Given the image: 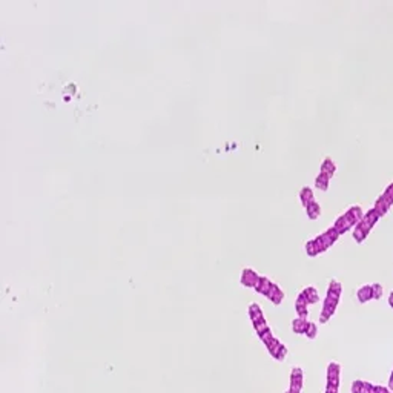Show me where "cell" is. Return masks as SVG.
<instances>
[{
  "label": "cell",
  "mask_w": 393,
  "mask_h": 393,
  "mask_svg": "<svg viewBox=\"0 0 393 393\" xmlns=\"http://www.w3.org/2000/svg\"><path fill=\"white\" fill-rule=\"evenodd\" d=\"M341 292H342L341 283L337 278H332L329 281L327 293H326V298H324L322 309H321V313H320V322L321 324H326L333 315H335L339 298H341Z\"/></svg>",
  "instance_id": "obj_1"
},
{
  "label": "cell",
  "mask_w": 393,
  "mask_h": 393,
  "mask_svg": "<svg viewBox=\"0 0 393 393\" xmlns=\"http://www.w3.org/2000/svg\"><path fill=\"white\" fill-rule=\"evenodd\" d=\"M362 217H364L362 208L359 204H353L335 220V223H333V228L339 232V235H342V233H346L350 229L355 228V226L362 220Z\"/></svg>",
  "instance_id": "obj_2"
},
{
  "label": "cell",
  "mask_w": 393,
  "mask_h": 393,
  "mask_svg": "<svg viewBox=\"0 0 393 393\" xmlns=\"http://www.w3.org/2000/svg\"><path fill=\"white\" fill-rule=\"evenodd\" d=\"M248 312H249V318L252 321V326H253V329H255V332H257V333L270 327L268 324V321H266V318H264V313H263L258 303H250Z\"/></svg>",
  "instance_id": "obj_3"
},
{
  "label": "cell",
  "mask_w": 393,
  "mask_h": 393,
  "mask_svg": "<svg viewBox=\"0 0 393 393\" xmlns=\"http://www.w3.org/2000/svg\"><path fill=\"white\" fill-rule=\"evenodd\" d=\"M339 238V232L330 226L329 229H326L322 233H320L318 237H315V241H317V246L320 249V253H324L327 249H330L333 244L337 243V240Z\"/></svg>",
  "instance_id": "obj_4"
},
{
  "label": "cell",
  "mask_w": 393,
  "mask_h": 393,
  "mask_svg": "<svg viewBox=\"0 0 393 393\" xmlns=\"http://www.w3.org/2000/svg\"><path fill=\"white\" fill-rule=\"evenodd\" d=\"M264 346H266L268 352L270 353V357L273 359H277V361H284V359H286V357H287V353H289L287 347L284 346V344L278 338H275V337L264 342Z\"/></svg>",
  "instance_id": "obj_5"
},
{
  "label": "cell",
  "mask_w": 393,
  "mask_h": 393,
  "mask_svg": "<svg viewBox=\"0 0 393 393\" xmlns=\"http://www.w3.org/2000/svg\"><path fill=\"white\" fill-rule=\"evenodd\" d=\"M304 384V373L301 367H292L290 370V386L284 393H301Z\"/></svg>",
  "instance_id": "obj_6"
},
{
  "label": "cell",
  "mask_w": 393,
  "mask_h": 393,
  "mask_svg": "<svg viewBox=\"0 0 393 393\" xmlns=\"http://www.w3.org/2000/svg\"><path fill=\"white\" fill-rule=\"evenodd\" d=\"M326 379H327L326 386L339 389V379H341V364H339V362H337V361L329 362Z\"/></svg>",
  "instance_id": "obj_7"
},
{
  "label": "cell",
  "mask_w": 393,
  "mask_h": 393,
  "mask_svg": "<svg viewBox=\"0 0 393 393\" xmlns=\"http://www.w3.org/2000/svg\"><path fill=\"white\" fill-rule=\"evenodd\" d=\"M258 278H260V275L255 272L253 269L250 268H244L243 272H241V284L244 287H250L253 289L255 286H257V283H258Z\"/></svg>",
  "instance_id": "obj_8"
},
{
  "label": "cell",
  "mask_w": 393,
  "mask_h": 393,
  "mask_svg": "<svg viewBox=\"0 0 393 393\" xmlns=\"http://www.w3.org/2000/svg\"><path fill=\"white\" fill-rule=\"evenodd\" d=\"M370 228L366 224V223H362L359 221L355 228H353V240H355L357 243H362L367 237H369V233H370Z\"/></svg>",
  "instance_id": "obj_9"
},
{
  "label": "cell",
  "mask_w": 393,
  "mask_h": 393,
  "mask_svg": "<svg viewBox=\"0 0 393 393\" xmlns=\"http://www.w3.org/2000/svg\"><path fill=\"white\" fill-rule=\"evenodd\" d=\"M284 297H286V295H284V292H283V289L278 286V284H272V287H270V290H269V293L266 295V298L268 300H270L275 306H278V304H281L283 303V300H284Z\"/></svg>",
  "instance_id": "obj_10"
},
{
  "label": "cell",
  "mask_w": 393,
  "mask_h": 393,
  "mask_svg": "<svg viewBox=\"0 0 393 393\" xmlns=\"http://www.w3.org/2000/svg\"><path fill=\"white\" fill-rule=\"evenodd\" d=\"M295 312L298 313L300 318H306V320L309 318V304L301 297V293L297 297V300H295Z\"/></svg>",
  "instance_id": "obj_11"
},
{
  "label": "cell",
  "mask_w": 393,
  "mask_h": 393,
  "mask_svg": "<svg viewBox=\"0 0 393 393\" xmlns=\"http://www.w3.org/2000/svg\"><path fill=\"white\" fill-rule=\"evenodd\" d=\"M272 284H273L272 280H269L268 277H264V275H260L257 286H255L253 289H255V292H257V293L264 295V297H266V295L269 293V290H270V287H272Z\"/></svg>",
  "instance_id": "obj_12"
},
{
  "label": "cell",
  "mask_w": 393,
  "mask_h": 393,
  "mask_svg": "<svg viewBox=\"0 0 393 393\" xmlns=\"http://www.w3.org/2000/svg\"><path fill=\"white\" fill-rule=\"evenodd\" d=\"M300 293H301V297L307 301L309 306H310V304H317V303L320 301V293H318V290H317L315 287H312V286H309V287H306V289H303Z\"/></svg>",
  "instance_id": "obj_13"
},
{
  "label": "cell",
  "mask_w": 393,
  "mask_h": 393,
  "mask_svg": "<svg viewBox=\"0 0 393 393\" xmlns=\"http://www.w3.org/2000/svg\"><path fill=\"white\" fill-rule=\"evenodd\" d=\"M320 172L329 175L330 179H332V177L335 175V172H337V164H335V161H333V160L330 159V157H326V159L322 160L321 166H320Z\"/></svg>",
  "instance_id": "obj_14"
},
{
  "label": "cell",
  "mask_w": 393,
  "mask_h": 393,
  "mask_svg": "<svg viewBox=\"0 0 393 393\" xmlns=\"http://www.w3.org/2000/svg\"><path fill=\"white\" fill-rule=\"evenodd\" d=\"M390 208H392L390 203L382 195H379L376 198V201H375V204H373V209L379 214V217H384V215L390 211Z\"/></svg>",
  "instance_id": "obj_15"
},
{
  "label": "cell",
  "mask_w": 393,
  "mask_h": 393,
  "mask_svg": "<svg viewBox=\"0 0 393 393\" xmlns=\"http://www.w3.org/2000/svg\"><path fill=\"white\" fill-rule=\"evenodd\" d=\"M313 200H315V196H313L312 188H309V186H304V188H301V191H300V201L303 204V208L306 209Z\"/></svg>",
  "instance_id": "obj_16"
},
{
  "label": "cell",
  "mask_w": 393,
  "mask_h": 393,
  "mask_svg": "<svg viewBox=\"0 0 393 393\" xmlns=\"http://www.w3.org/2000/svg\"><path fill=\"white\" fill-rule=\"evenodd\" d=\"M357 298L359 303H367L370 300H373V295H372V286L370 284H364V286H361L358 290H357Z\"/></svg>",
  "instance_id": "obj_17"
},
{
  "label": "cell",
  "mask_w": 393,
  "mask_h": 393,
  "mask_svg": "<svg viewBox=\"0 0 393 393\" xmlns=\"http://www.w3.org/2000/svg\"><path fill=\"white\" fill-rule=\"evenodd\" d=\"M307 324H309V321L306 318L297 317L292 321V332L297 333V335H304V332H306V329H307Z\"/></svg>",
  "instance_id": "obj_18"
},
{
  "label": "cell",
  "mask_w": 393,
  "mask_h": 393,
  "mask_svg": "<svg viewBox=\"0 0 393 393\" xmlns=\"http://www.w3.org/2000/svg\"><path fill=\"white\" fill-rule=\"evenodd\" d=\"M379 218H381V217H379V214L372 208V209H369V212L364 214V217H362L361 221H362V223H366L370 229H373V226H375V224L379 221Z\"/></svg>",
  "instance_id": "obj_19"
},
{
  "label": "cell",
  "mask_w": 393,
  "mask_h": 393,
  "mask_svg": "<svg viewBox=\"0 0 393 393\" xmlns=\"http://www.w3.org/2000/svg\"><path fill=\"white\" fill-rule=\"evenodd\" d=\"M306 214H307V218L309 220H317L320 218L321 215V206L317 200H313L307 208H306Z\"/></svg>",
  "instance_id": "obj_20"
},
{
  "label": "cell",
  "mask_w": 393,
  "mask_h": 393,
  "mask_svg": "<svg viewBox=\"0 0 393 393\" xmlns=\"http://www.w3.org/2000/svg\"><path fill=\"white\" fill-rule=\"evenodd\" d=\"M329 184H330V177L320 172L315 179V186L320 189V191H327L329 189Z\"/></svg>",
  "instance_id": "obj_21"
},
{
  "label": "cell",
  "mask_w": 393,
  "mask_h": 393,
  "mask_svg": "<svg viewBox=\"0 0 393 393\" xmlns=\"http://www.w3.org/2000/svg\"><path fill=\"white\" fill-rule=\"evenodd\" d=\"M304 250H306V253L309 255V257H317V255H320V249H318V246H317V241L315 238H312L309 240L306 244H304Z\"/></svg>",
  "instance_id": "obj_22"
},
{
  "label": "cell",
  "mask_w": 393,
  "mask_h": 393,
  "mask_svg": "<svg viewBox=\"0 0 393 393\" xmlns=\"http://www.w3.org/2000/svg\"><path fill=\"white\" fill-rule=\"evenodd\" d=\"M304 335H306L309 339H315L317 335H318V326H317V324H315V322H312V321H309L307 329H306V332H304Z\"/></svg>",
  "instance_id": "obj_23"
},
{
  "label": "cell",
  "mask_w": 393,
  "mask_h": 393,
  "mask_svg": "<svg viewBox=\"0 0 393 393\" xmlns=\"http://www.w3.org/2000/svg\"><path fill=\"white\" fill-rule=\"evenodd\" d=\"M372 286V295H373V300H381V297H382V286L379 283H373V284H370Z\"/></svg>",
  "instance_id": "obj_24"
},
{
  "label": "cell",
  "mask_w": 393,
  "mask_h": 393,
  "mask_svg": "<svg viewBox=\"0 0 393 393\" xmlns=\"http://www.w3.org/2000/svg\"><path fill=\"white\" fill-rule=\"evenodd\" d=\"M381 195L390 203V206H393V181L387 186V188L384 189V192H382Z\"/></svg>",
  "instance_id": "obj_25"
},
{
  "label": "cell",
  "mask_w": 393,
  "mask_h": 393,
  "mask_svg": "<svg viewBox=\"0 0 393 393\" xmlns=\"http://www.w3.org/2000/svg\"><path fill=\"white\" fill-rule=\"evenodd\" d=\"M258 335V338L263 341V344L266 342V341H269L270 338H273V333H272V329L269 327V329H266V330H263V332H260V333H257Z\"/></svg>",
  "instance_id": "obj_26"
},
{
  "label": "cell",
  "mask_w": 393,
  "mask_h": 393,
  "mask_svg": "<svg viewBox=\"0 0 393 393\" xmlns=\"http://www.w3.org/2000/svg\"><path fill=\"white\" fill-rule=\"evenodd\" d=\"M359 393H375V386L370 384L369 381H362L361 392Z\"/></svg>",
  "instance_id": "obj_27"
},
{
  "label": "cell",
  "mask_w": 393,
  "mask_h": 393,
  "mask_svg": "<svg viewBox=\"0 0 393 393\" xmlns=\"http://www.w3.org/2000/svg\"><path fill=\"white\" fill-rule=\"evenodd\" d=\"M361 386H362V379H357L352 382V387H350V392L352 393H359L361 392Z\"/></svg>",
  "instance_id": "obj_28"
},
{
  "label": "cell",
  "mask_w": 393,
  "mask_h": 393,
  "mask_svg": "<svg viewBox=\"0 0 393 393\" xmlns=\"http://www.w3.org/2000/svg\"><path fill=\"white\" fill-rule=\"evenodd\" d=\"M375 393H393V392L384 386H375Z\"/></svg>",
  "instance_id": "obj_29"
},
{
  "label": "cell",
  "mask_w": 393,
  "mask_h": 393,
  "mask_svg": "<svg viewBox=\"0 0 393 393\" xmlns=\"http://www.w3.org/2000/svg\"><path fill=\"white\" fill-rule=\"evenodd\" d=\"M389 389L393 392V370H392V373H390V376H389Z\"/></svg>",
  "instance_id": "obj_30"
}]
</instances>
